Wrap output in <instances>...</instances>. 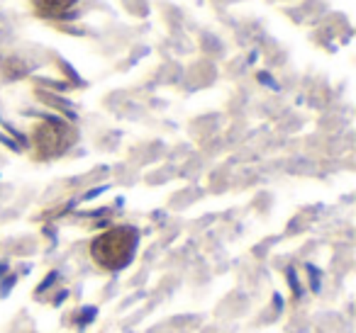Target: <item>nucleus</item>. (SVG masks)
I'll list each match as a JSON object with an SVG mask.
<instances>
[{"label":"nucleus","instance_id":"f257e3e1","mask_svg":"<svg viewBox=\"0 0 356 333\" xmlns=\"http://www.w3.org/2000/svg\"><path fill=\"white\" fill-rule=\"evenodd\" d=\"M139 244V231L129 224L113 226V229L103 231L93 239L90 244V258L95 260V265H100L103 270H122L132 263L134 250Z\"/></svg>","mask_w":356,"mask_h":333},{"label":"nucleus","instance_id":"f03ea898","mask_svg":"<svg viewBox=\"0 0 356 333\" xmlns=\"http://www.w3.org/2000/svg\"><path fill=\"white\" fill-rule=\"evenodd\" d=\"M79 134H76L74 124H69L61 117H51L44 114L32 129V148H35L37 161H51L59 158L69 151L76 144Z\"/></svg>","mask_w":356,"mask_h":333},{"label":"nucleus","instance_id":"7ed1b4c3","mask_svg":"<svg viewBox=\"0 0 356 333\" xmlns=\"http://www.w3.org/2000/svg\"><path fill=\"white\" fill-rule=\"evenodd\" d=\"M32 8L40 17H47V20H59V17H66L79 0H30Z\"/></svg>","mask_w":356,"mask_h":333},{"label":"nucleus","instance_id":"20e7f679","mask_svg":"<svg viewBox=\"0 0 356 333\" xmlns=\"http://www.w3.org/2000/svg\"><path fill=\"white\" fill-rule=\"evenodd\" d=\"M32 66L27 64V59L17 54H6L0 56V78L3 80H20L30 74Z\"/></svg>","mask_w":356,"mask_h":333},{"label":"nucleus","instance_id":"39448f33","mask_svg":"<svg viewBox=\"0 0 356 333\" xmlns=\"http://www.w3.org/2000/svg\"><path fill=\"white\" fill-rule=\"evenodd\" d=\"M37 98L44 100V103H49V105H54V108H59L61 112H64L69 119H74V117H76V114H74V105H71L69 100L54 98V95H49V93H40V90H37Z\"/></svg>","mask_w":356,"mask_h":333},{"label":"nucleus","instance_id":"423d86ee","mask_svg":"<svg viewBox=\"0 0 356 333\" xmlns=\"http://www.w3.org/2000/svg\"><path fill=\"white\" fill-rule=\"evenodd\" d=\"M59 66H61V71H66V74L71 76V80H74V85H83V80H81L79 76L74 74V69H71V66L66 64V61H59Z\"/></svg>","mask_w":356,"mask_h":333},{"label":"nucleus","instance_id":"0eeeda50","mask_svg":"<svg viewBox=\"0 0 356 333\" xmlns=\"http://www.w3.org/2000/svg\"><path fill=\"white\" fill-rule=\"evenodd\" d=\"M288 278H291V287H293V292H296L298 297H300V284L296 282V273H293V270H288Z\"/></svg>","mask_w":356,"mask_h":333},{"label":"nucleus","instance_id":"6e6552de","mask_svg":"<svg viewBox=\"0 0 356 333\" xmlns=\"http://www.w3.org/2000/svg\"><path fill=\"white\" fill-rule=\"evenodd\" d=\"M0 142H3V144H8V146H10L13 151H22V148H20V144H15V142H13V139L3 137V134H0Z\"/></svg>","mask_w":356,"mask_h":333},{"label":"nucleus","instance_id":"1a4fd4ad","mask_svg":"<svg viewBox=\"0 0 356 333\" xmlns=\"http://www.w3.org/2000/svg\"><path fill=\"white\" fill-rule=\"evenodd\" d=\"M0 35H3V30H0Z\"/></svg>","mask_w":356,"mask_h":333}]
</instances>
